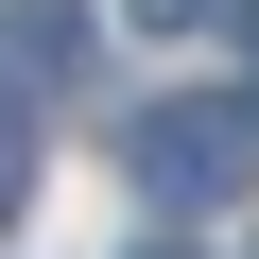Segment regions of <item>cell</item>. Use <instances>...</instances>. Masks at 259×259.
<instances>
[{
    "mask_svg": "<svg viewBox=\"0 0 259 259\" xmlns=\"http://www.w3.org/2000/svg\"><path fill=\"white\" fill-rule=\"evenodd\" d=\"M139 18H156V35H190V18H225V0H139Z\"/></svg>",
    "mask_w": 259,
    "mask_h": 259,
    "instance_id": "obj_2",
    "label": "cell"
},
{
    "mask_svg": "<svg viewBox=\"0 0 259 259\" xmlns=\"http://www.w3.org/2000/svg\"><path fill=\"white\" fill-rule=\"evenodd\" d=\"M156 259H190V242H156Z\"/></svg>",
    "mask_w": 259,
    "mask_h": 259,
    "instance_id": "obj_4",
    "label": "cell"
},
{
    "mask_svg": "<svg viewBox=\"0 0 259 259\" xmlns=\"http://www.w3.org/2000/svg\"><path fill=\"white\" fill-rule=\"evenodd\" d=\"M121 156H139L156 207H225V190H242V104H156Z\"/></svg>",
    "mask_w": 259,
    "mask_h": 259,
    "instance_id": "obj_1",
    "label": "cell"
},
{
    "mask_svg": "<svg viewBox=\"0 0 259 259\" xmlns=\"http://www.w3.org/2000/svg\"><path fill=\"white\" fill-rule=\"evenodd\" d=\"M18 173H35V156H18V121H0V207H18Z\"/></svg>",
    "mask_w": 259,
    "mask_h": 259,
    "instance_id": "obj_3",
    "label": "cell"
}]
</instances>
